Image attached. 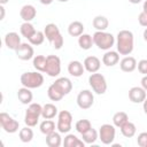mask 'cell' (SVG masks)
Here are the masks:
<instances>
[{
	"label": "cell",
	"instance_id": "cell-1",
	"mask_svg": "<svg viewBox=\"0 0 147 147\" xmlns=\"http://www.w3.org/2000/svg\"><path fill=\"white\" fill-rule=\"evenodd\" d=\"M134 47V37L130 30H121L116 36V48L121 55H130Z\"/></svg>",
	"mask_w": 147,
	"mask_h": 147
},
{
	"label": "cell",
	"instance_id": "cell-2",
	"mask_svg": "<svg viewBox=\"0 0 147 147\" xmlns=\"http://www.w3.org/2000/svg\"><path fill=\"white\" fill-rule=\"evenodd\" d=\"M92 37L94 45L102 51H109L115 44V37L106 31H95Z\"/></svg>",
	"mask_w": 147,
	"mask_h": 147
},
{
	"label": "cell",
	"instance_id": "cell-3",
	"mask_svg": "<svg viewBox=\"0 0 147 147\" xmlns=\"http://www.w3.org/2000/svg\"><path fill=\"white\" fill-rule=\"evenodd\" d=\"M21 84L28 88H38L44 84V76L40 71H29L21 75Z\"/></svg>",
	"mask_w": 147,
	"mask_h": 147
},
{
	"label": "cell",
	"instance_id": "cell-4",
	"mask_svg": "<svg viewBox=\"0 0 147 147\" xmlns=\"http://www.w3.org/2000/svg\"><path fill=\"white\" fill-rule=\"evenodd\" d=\"M41 111H42V106H40L39 103H30L28 109L25 110V115H24V123L25 125L33 127L38 124L39 122V117L41 116Z\"/></svg>",
	"mask_w": 147,
	"mask_h": 147
},
{
	"label": "cell",
	"instance_id": "cell-5",
	"mask_svg": "<svg viewBox=\"0 0 147 147\" xmlns=\"http://www.w3.org/2000/svg\"><path fill=\"white\" fill-rule=\"evenodd\" d=\"M88 84L92 88V91L96 94H105L107 91V82L103 75L94 72L91 74V76L88 77Z\"/></svg>",
	"mask_w": 147,
	"mask_h": 147
},
{
	"label": "cell",
	"instance_id": "cell-6",
	"mask_svg": "<svg viewBox=\"0 0 147 147\" xmlns=\"http://www.w3.org/2000/svg\"><path fill=\"white\" fill-rule=\"evenodd\" d=\"M72 127V115L68 110H61L57 114L56 129L60 133H69Z\"/></svg>",
	"mask_w": 147,
	"mask_h": 147
},
{
	"label": "cell",
	"instance_id": "cell-7",
	"mask_svg": "<svg viewBox=\"0 0 147 147\" xmlns=\"http://www.w3.org/2000/svg\"><path fill=\"white\" fill-rule=\"evenodd\" d=\"M114 124H102L99 127V139L103 145H111L115 140L116 130Z\"/></svg>",
	"mask_w": 147,
	"mask_h": 147
},
{
	"label": "cell",
	"instance_id": "cell-8",
	"mask_svg": "<svg viewBox=\"0 0 147 147\" xmlns=\"http://www.w3.org/2000/svg\"><path fill=\"white\" fill-rule=\"evenodd\" d=\"M0 125L7 133H15L20 129V123L7 113L0 114Z\"/></svg>",
	"mask_w": 147,
	"mask_h": 147
},
{
	"label": "cell",
	"instance_id": "cell-9",
	"mask_svg": "<svg viewBox=\"0 0 147 147\" xmlns=\"http://www.w3.org/2000/svg\"><path fill=\"white\" fill-rule=\"evenodd\" d=\"M61 72V60L56 55H48L47 56V63L45 74H47L49 77H57Z\"/></svg>",
	"mask_w": 147,
	"mask_h": 147
},
{
	"label": "cell",
	"instance_id": "cell-10",
	"mask_svg": "<svg viewBox=\"0 0 147 147\" xmlns=\"http://www.w3.org/2000/svg\"><path fill=\"white\" fill-rule=\"evenodd\" d=\"M94 103V95L90 90H82L77 95V105L80 109H88Z\"/></svg>",
	"mask_w": 147,
	"mask_h": 147
},
{
	"label": "cell",
	"instance_id": "cell-11",
	"mask_svg": "<svg viewBox=\"0 0 147 147\" xmlns=\"http://www.w3.org/2000/svg\"><path fill=\"white\" fill-rule=\"evenodd\" d=\"M16 53V56L22 60V61H28V60H31L32 57H34V51H33V47L31 46V44H28V42H22L15 51Z\"/></svg>",
	"mask_w": 147,
	"mask_h": 147
},
{
	"label": "cell",
	"instance_id": "cell-12",
	"mask_svg": "<svg viewBox=\"0 0 147 147\" xmlns=\"http://www.w3.org/2000/svg\"><path fill=\"white\" fill-rule=\"evenodd\" d=\"M129 99L133 103H142L146 99V91L141 86H133L129 90Z\"/></svg>",
	"mask_w": 147,
	"mask_h": 147
},
{
	"label": "cell",
	"instance_id": "cell-13",
	"mask_svg": "<svg viewBox=\"0 0 147 147\" xmlns=\"http://www.w3.org/2000/svg\"><path fill=\"white\" fill-rule=\"evenodd\" d=\"M83 64H84V68H85L86 71H88L90 74H94V72H98V70L100 69L101 61H100L99 57H96L94 55H91V56L85 57Z\"/></svg>",
	"mask_w": 147,
	"mask_h": 147
},
{
	"label": "cell",
	"instance_id": "cell-14",
	"mask_svg": "<svg viewBox=\"0 0 147 147\" xmlns=\"http://www.w3.org/2000/svg\"><path fill=\"white\" fill-rule=\"evenodd\" d=\"M53 84H54V86H55L63 95L69 94V93L71 92V90H72V83H71V80H70L69 78H67V77H60V78L55 79V82H54Z\"/></svg>",
	"mask_w": 147,
	"mask_h": 147
},
{
	"label": "cell",
	"instance_id": "cell-15",
	"mask_svg": "<svg viewBox=\"0 0 147 147\" xmlns=\"http://www.w3.org/2000/svg\"><path fill=\"white\" fill-rule=\"evenodd\" d=\"M5 45L7 46L8 49H13L16 51V48L22 44L21 42V37L18 36L17 32H8L6 33L5 38H3Z\"/></svg>",
	"mask_w": 147,
	"mask_h": 147
},
{
	"label": "cell",
	"instance_id": "cell-16",
	"mask_svg": "<svg viewBox=\"0 0 147 147\" xmlns=\"http://www.w3.org/2000/svg\"><path fill=\"white\" fill-rule=\"evenodd\" d=\"M119 62V53L117 51H107L102 56V63L106 67H114Z\"/></svg>",
	"mask_w": 147,
	"mask_h": 147
},
{
	"label": "cell",
	"instance_id": "cell-17",
	"mask_svg": "<svg viewBox=\"0 0 147 147\" xmlns=\"http://www.w3.org/2000/svg\"><path fill=\"white\" fill-rule=\"evenodd\" d=\"M137 60L133 56H124L119 62V68L124 72H132L137 68Z\"/></svg>",
	"mask_w": 147,
	"mask_h": 147
},
{
	"label": "cell",
	"instance_id": "cell-18",
	"mask_svg": "<svg viewBox=\"0 0 147 147\" xmlns=\"http://www.w3.org/2000/svg\"><path fill=\"white\" fill-rule=\"evenodd\" d=\"M37 15V9L32 5H24L20 10V16L24 22H31Z\"/></svg>",
	"mask_w": 147,
	"mask_h": 147
},
{
	"label": "cell",
	"instance_id": "cell-19",
	"mask_svg": "<svg viewBox=\"0 0 147 147\" xmlns=\"http://www.w3.org/2000/svg\"><path fill=\"white\" fill-rule=\"evenodd\" d=\"M85 71V68H84V64L80 62V61H77V60H74V61H70L69 64H68V72L74 76V77H80L83 76Z\"/></svg>",
	"mask_w": 147,
	"mask_h": 147
},
{
	"label": "cell",
	"instance_id": "cell-20",
	"mask_svg": "<svg viewBox=\"0 0 147 147\" xmlns=\"http://www.w3.org/2000/svg\"><path fill=\"white\" fill-rule=\"evenodd\" d=\"M44 33H45L46 39H47L51 44L55 40V38H56L57 36L61 34V32H60L57 25L54 24V23H48V24H46V26L44 28Z\"/></svg>",
	"mask_w": 147,
	"mask_h": 147
},
{
	"label": "cell",
	"instance_id": "cell-21",
	"mask_svg": "<svg viewBox=\"0 0 147 147\" xmlns=\"http://www.w3.org/2000/svg\"><path fill=\"white\" fill-rule=\"evenodd\" d=\"M17 98L20 100L21 103L23 105H30L32 102V99H33V94L31 92V88H28V87H21L18 88L17 91Z\"/></svg>",
	"mask_w": 147,
	"mask_h": 147
},
{
	"label": "cell",
	"instance_id": "cell-22",
	"mask_svg": "<svg viewBox=\"0 0 147 147\" xmlns=\"http://www.w3.org/2000/svg\"><path fill=\"white\" fill-rule=\"evenodd\" d=\"M85 145L86 144L83 141V139L80 140L72 133H67V136L64 137V140H63L64 147H84Z\"/></svg>",
	"mask_w": 147,
	"mask_h": 147
},
{
	"label": "cell",
	"instance_id": "cell-23",
	"mask_svg": "<svg viewBox=\"0 0 147 147\" xmlns=\"http://www.w3.org/2000/svg\"><path fill=\"white\" fill-rule=\"evenodd\" d=\"M59 114L57 107L53 103H46L42 106V111H41V117L44 119H52Z\"/></svg>",
	"mask_w": 147,
	"mask_h": 147
},
{
	"label": "cell",
	"instance_id": "cell-24",
	"mask_svg": "<svg viewBox=\"0 0 147 147\" xmlns=\"http://www.w3.org/2000/svg\"><path fill=\"white\" fill-rule=\"evenodd\" d=\"M92 24H93V28L96 30V31H106V29L108 28L109 25V21L106 16H102V15H98L93 18L92 21Z\"/></svg>",
	"mask_w": 147,
	"mask_h": 147
},
{
	"label": "cell",
	"instance_id": "cell-25",
	"mask_svg": "<svg viewBox=\"0 0 147 147\" xmlns=\"http://www.w3.org/2000/svg\"><path fill=\"white\" fill-rule=\"evenodd\" d=\"M68 33L71 37H79L84 33V24L79 21H74L68 26Z\"/></svg>",
	"mask_w": 147,
	"mask_h": 147
},
{
	"label": "cell",
	"instance_id": "cell-26",
	"mask_svg": "<svg viewBox=\"0 0 147 147\" xmlns=\"http://www.w3.org/2000/svg\"><path fill=\"white\" fill-rule=\"evenodd\" d=\"M78 45H79V47H80L82 49H84V51L90 49V48L94 45V42H93V37H92L91 34H88V33H83V34H80V36L78 37Z\"/></svg>",
	"mask_w": 147,
	"mask_h": 147
},
{
	"label": "cell",
	"instance_id": "cell-27",
	"mask_svg": "<svg viewBox=\"0 0 147 147\" xmlns=\"http://www.w3.org/2000/svg\"><path fill=\"white\" fill-rule=\"evenodd\" d=\"M62 144V138L60 132H52L46 136V145L48 147H60Z\"/></svg>",
	"mask_w": 147,
	"mask_h": 147
},
{
	"label": "cell",
	"instance_id": "cell-28",
	"mask_svg": "<svg viewBox=\"0 0 147 147\" xmlns=\"http://www.w3.org/2000/svg\"><path fill=\"white\" fill-rule=\"evenodd\" d=\"M121 133L125 137V138H132V137H134V134H136V132H137V127H136V125H134V123H132V122H130V121H127L124 125H122L121 127Z\"/></svg>",
	"mask_w": 147,
	"mask_h": 147
},
{
	"label": "cell",
	"instance_id": "cell-29",
	"mask_svg": "<svg viewBox=\"0 0 147 147\" xmlns=\"http://www.w3.org/2000/svg\"><path fill=\"white\" fill-rule=\"evenodd\" d=\"M82 138H83V141H84L85 144L91 145V144H94V142L99 139V132H98L95 129L91 127L88 131H86L85 133L82 134Z\"/></svg>",
	"mask_w": 147,
	"mask_h": 147
},
{
	"label": "cell",
	"instance_id": "cell-30",
	"mask_svg": "<svg viewBox=\"0 0 147 147\" xmlns=\"http://www.w3.org/2000/svg\"><path fill=\"white\" fill-rule=\"evenodd\" d=\"M36 31H37V30L34 29V26H33V24H32L31 22H24V23L21 24L20 32H21V34H22L24 38H26V39L31 38Z\"/></svg>",
	"mask_w": 147,
	"mask_h": 147
},
{
	"label": "cell",
	"instance_id": "cell-31",
	"mask_svg": "<svg viewBox=\"0 0 147 147\" xmlns=\"http://www.w3.org/2000/svg\"><path fill=\"white\" fill-rule=\"evenodd\" d=\"M46 63H47V56H44V55H37L33 57V61H32L33 68L40 72H45Z\"/></svg>",
	"mask_w": 147,
	"mask_h": 147
},
{
	"label": "cell",
	"instance_id": "cell-32",
	"mask_svg": "<svg viewBox=\"0 0 147 147\" xmlns=\"http://www.w3.org/2000/svg\"><path fill=\"white\" fill-rule=\"evenodd\" d=\"M129 121V116L124 111H117L114 114L113 116V124L116 127H121L122 125H124L126 122Z\"/></svg>",
	"mask_w": 147,
	"mask_h": 147
},
{
	"label": "cell",
	"instance_id": "cell-33",
	"mask_svg": "<svg viewBox=\"0 0 147 147\" xmlns=\"http://www.w3.org/2000/svg\"><path fill=\"white\" fill-rule=\"evenodd\" d=\"M55 127H56V125H55V123H54L52 119H45V121H42V122L40 123V125H39L40 132H41L42 134H45V136H47V134L54 132V131H55Z\"/></svg>",
	"mask_w": 147,
	"mask_h": 147
},
{
	"label": "cell",
	"instance_id": "cell-34",
	"mask_svg": "<svg viewBox=\"0 0 147 147\" xmlns=\"http://www.w3.org/2000/svg\"><path fill=\"white\" fill-rule=\"evenodd\" d=\"M18 137L22 142H30L33 139V131H32V129H30V126L26 125L25 127L20 130Z\"/></svg>",
	"mask_w": 147,
	"mask_h": 147
},
{
	"label": "cell",
	"instance_id": "cell-35",
	"mask_svg": "<svg viewBox=\"0 0 147 147\" xmlns=\"http://www.w3.org/2000/svg\"><path fill=\"white\" fill-rule=\"evenodd\" d=\"M91 127H92V124H91V122H90L88 119H79V121H77L76 124H75L76 131H77L78 133H80V134L85 133V132L88 131Z\"/></svg>",
	"mask_w": 147,
	"mask_h": 147
},
{
	"label": "cell",
	"instance_id": "cell-36",
	"mask_svg": "<svg viewBox=\"0 0 147 147\" xmlns=\"http://www.w3.org/2000/svg\"><path fill=\"white\" fill-rule=\"evenodd\" d=\"M47 95H48V98H49L52 101H60V100H62L63 96H64V95L54 86V84L49 85V87H48V90H47Z\"/></svg>",
	"mask_w": 147,
	"mask_h": 147
},
{
	"label": "cell",
	"instance_id": "cell-37",
	"mask_svg": "<svg viewBox=\"0 0 147 147\" xmlns=\"http://www.w3.org/2000/svg\"><path fill=\"white\" fill-rule=\"evenodd\" d=\"M45 33H44V31H36L34 33H33V36L31 37V38H29L28 40H29V42L31 44V45H33V46H39V45H41L42 42H44V40H45Z\"/></svg>",
	"mask_w": 147,
	"mask_h": 147
},
{
	"label": "cell",
	"instance_id": "cell-38",
	"mask_svg": "<svg viewBox=\"0 0 147 147\" xmlns=\"http://www.w3.org/2000/svg\"><path fill=\"white\" fill-rule=\"evenodd\" d=\"M137 144L140 147H147V132H141L138 134Z\"/></svg>",
	"mask_w": 147,
	"mask_h": 147
},
{
	"label": "cell",
	"instance_id": "cell-39",
	"mask_svg": "<svg viewBox=\"0 0 147 147\" xmlns=\"http://www.w3.org/2000/svg\"><path fill=\"white\" fill-rule=\"evenodd\" d=\"M137 68H138V71L142 75H147V60L146 59H142L138 62L137 64Z\"/></svg>",
	"mask_w": 147,
	"mask_h": 147
},
{
	"label": "cell",
	"instance_id": "cell-40",
	"mask_svg": "<svg viewBox=\"0 0 147 147\" xmlns=\"http://www.w3.org/2000/svg\"><path fill=\"white\" fill-rule=\"evenodd\" d=\"M63 44H64V39H63L62 34L57 36V37L55 38V40L52 42V45H53V47H54L55 49H61L62 46H63Z\"/></svg>",
	"mask_w": 147,
	"mask_h": 147
},
{
	"label": "cell",
	"instance_id": "cell-41",
	"mask_svg": "<svg viewBox=\"0 0 147 147\" xmlns=\"http://www.w3.org/2000/svg\"><path fill=\"white\" fill-rule=\"evenodd\" d=\"M138 22H139V24H140L141 26L147 28V11L142 10V11L139 14V16H138Z\"/></svg>",
	"mask_w": 147,
	"mask_h": 147
},
{
	"label": "cell",
	"instance_id": "cell-42",
	"mask_svg": "<svg viewBox=\"0 0 147 147\" xmlns=\"http://www.w3.org/2000/svg\"><path fill=\"white\" fill-rule=\"evenodd\" d=\"M141 87L147 92V75H144V77L141 78Z\"/></svg>",
	"mask_w": 147,
	"mask_h": 147
},
{
	"label": "cell",
	"instance_id": "cell-43",
	"mask_svg": "<svg viewBox=\"0 0 147 147\" xmlns=\"http://www.w3.org/2000/svg\"><path fill=\"white\" fill-rule=\"evenodd\" d=\"M0 11H1L0 20H3V18H5V7H3V5H1V6H0Z\"/></svg>",
	"mask_w": 147,
	"mask_h": 147
},
{
	"label": "cell",
	"instance_id": "cell-44",
	"mask_svg": "<svg viewBox=\"0 0 147 147\" xmlns=\"http://www.w3.org/2000/svg\"><path fill=\"white\" fill-rule=\"evenodd\" d=\"M142 109H144V113L147 115V99H145V101L142 102Z\"/></svg>",
	"mask_w": 147,
	"mask_h": 147
},
{
	"label": "cell",
	"instance_id": "cell-45",
	"mask_svg": "<svg viewBox=\"0 0 147 147\" xmlns=\"http://www.w3.org/2000/svg\"><path fill=\"white\" fill-rule=\"evenodd\" d=\"M39 1H40V3H42V5H46V6H47V5H51L54 0H39Z\"/></svg>",
	"mask_w": 147,
	"mask_h": 147
},
{
	"label": "cell",
	"instance_id": "cell-46",
	"mask_svg": "<svg viewBox=\"0 0 147 147\" xmlns=\"http://www.w3.org/2000/svg\"><path fill=\"white\" fill-rule=\"evenodd\" d=\"M142 0H129V2H131V3H133V5H138V3H140Z\"/></svg>",
	"mask_w": 147,
	"mask_h": 147
},
{
	"label": "cell",
	"instance_id": "cell-47",
	"mask_svg": "<svg viewBox=\"0 0 147 147\" xmlns=\"http://www.w3.org/2000/svg\"><path fill=\"white\" fill-rule=\"evenodd\" d=\"M142 37L145 39V41H147V28L144 30V33H142Z\"/></svg>",
	"mask_w": 147,
	"mask_h": 147
},
{
	"label": "cell",
	"instance_id": "cell-48",
	"mask_svg": "<svg viewBox=\"0 0 147 147\" xmlns=\"http://www.w3.org/2000/svg\"><path fill=\"white\" fill-rule=\"evenodd\" d=\"M142 10L147 11V0H145V2H144V5H142Z\"/></svg>",
	"mask_w": 147,
	"mask_h": 147
},
{
	"label": "cell",
	"instance_id": "cell-49",
	"mask_svg": "<svg viewBox=\"0 0 147 147\" xmlns=\"http://www.w3.org/2000/svg\"><path fill=\"white\" fill-rule=\"evenodd\" d=\"M9 0H0V5H6Z\"/></svg>",
	"mask_w": 147,
	"mask_h": 147
},
{
	"label": "cell",
	"instance_id": "cell-50",
	"mask_svg": "<svg viewBox=\"0 0 147 147\" xmlns=\"http://www.w3.org/2000/svg\"><path fill=\"white\" fill-rule=\"evenodd\" d=\"M60 2H67V1H69V0H59Z\"/></svg>",
	"mask_w": 147,
	"mask_h": 147
}]
</instances>
